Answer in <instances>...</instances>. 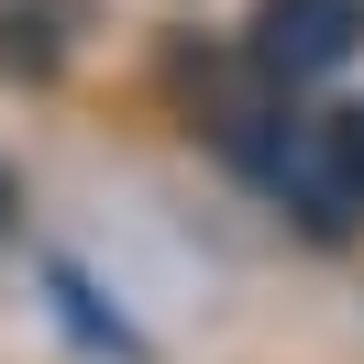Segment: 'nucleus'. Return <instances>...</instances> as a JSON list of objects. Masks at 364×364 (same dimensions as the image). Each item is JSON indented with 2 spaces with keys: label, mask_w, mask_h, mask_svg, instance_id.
Instances as JSON below:
<instances>
[{
  "label": "nucleus",
  "mask_w": 364,
  "mask_h": 364,
  "mask_svg": "<svg viewBox=\"0 0 364 364\" xmlns=\"http://www.w3.org/2000/svg\"><path fill=\"white\" fill-rule=\"evenodd\" d=\"M353 45H364V0H254V67L287 89L353 67Z\"/></svg>",
  "instance_id": "f257e3e1"
},
{
  "label": "nucleus",
  "mask_w": 364,
  "mask_h": 364,
  "mask_svg": "<svg viewBox=\"0 0 364 364\" xmlns=\"http://www.w3.org/2000/svg\"><path fill=\"white\" fill-rule=\"evenodd\" d=\"M287 188L320 221H364V111H320L287 144Z\"/></svg>",
  "instance_id": "f03ea898"
},
{
  "label": "nucleus",
  "mask_w": 364,
  "mask_h": 364,
  "mask_svg": "<svg viewBox=\"0 0 364 364\" xmlns=\"http://www.w3.org/2000/svg\"><path fill=\"white\" fill-rule=\"evenodd\" d=\"M11 221H23V188H11V166H0V232H11Z\"/></svg>",
  "instance_id": "7ed1b4c3"
}]
</instances>
